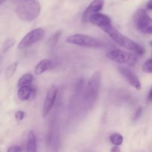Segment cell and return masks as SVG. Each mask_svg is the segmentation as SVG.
<instances>
[{"label":"cell","mask_w":152,"mask_h":152,"mask_svg":"<svg viewBox=\"0 0 152 152\" xmlns=\"http://www.w3.org/2000/svg\"><path fill=\"white\" fill-rule=\"evenodd\" d=\"M101 29L106 33L115 42L120 45L122 47L131 50L136 53L137 55H143L145 53V48L142 47L140 44L137 43L134 40L131 39L129 37H126L125 35L122 34L114 25L112 23H110L106 25L105 26L102 27Z\"/></svg>","instance_id":"cell-1"},{"label":"cell","mask_w":152,"mask_h":152,"mask_svg":"<svg viewBox=\"0 0 152 152\" xmlns=\"http://www.w3.org/2000/svg\"><path fill=\"white\" fill-rule=\"evenodd\" d=\"M41 6L37 0H20L16 8L18 17L25 22H31L40 14Z\"/></svg>","instance_id":"cell-2"},{"label":"cell","mask_w":152,"mask_h":152,"mask_svg":"<svg viewBox=\"0 0 152 152\" xmlns=\"http://www.w3.org/2000/svg\"><path fill=\"white\" fill-rule=\"evenodd\" d=\"M66 42L81 47L92 48H99L105 47V44L102 41L99 40L96 37L86 34H77L69 36L66 39Z\"/></svg>","instance_id":"cell-3"},{"label":"cell","mask_w":152,"mask_h":152,"mask_svg":"<svg viewBox=\"0 0 152 152\" xmlns=\"http://www.w3.org/2000/svg\"><path fill=\"white\" fill-rule=\"evenodd\" d=\"M101 72L100 71H95L88 82L85 97L86 100L90 105H92L96 100L99 95V86H100Z\"/></svg>","instance_id":"cell-4"},{"label":"cell","mask_w":152,"mask_h":152,"mask_svg":"<svg viewBox=\"0 0 152 152\" xmlns=\"http://www.w3.org/2000/svg\"><path fill=\"white\" fill-rule=\"evenodd\" d=\"M106 57L110 60L119 64L134 65L137 62V55L134 53H128L121 50H112L106 53Z\"/></svg>","instance_id":"cell-5"},{"label":"cell","mask_w":152,"mask_h":152,"mask_svg":"<svg viewBox=\"0 0 152 152\" xmlns=\"http://www.w3.org/2000/svg\"><path fill=\"white\" fill-rule=\"evenodd\" d=\"M45 34V32L42 28H36V29L32 30L29 33H28L19 42V45H18V49L22 50V49L31 47L33 45L36 44L40 40L42 39Z\"/></svg>","instance_id":"cell-6"},{"label":"cell","mask_w":152,"mask_h":152,"mask_svg":"<svg viewBox=\"0 0 152 152\" xmlns=\"http://www.w3.org/2000/svg\"><path fill=\"white\" fill-rule=\"evenodd\" d=\"M136 27L141 33L152 35V19L144 10H140L135 19Z\"/></svg>","instance_id":"cell-7"},{"label":"cell","mask_w":152,"mask_h":152,"mask_svg":"<svg viewBox=\"0 0 152 152\" xmlns=\"http://www.w3.org/2000/svg\"><path fill=\"white\" fill-rule=\"evenodd\" d=\"M58 94V88L55 86H52L48 91L46 94L45 98L44 105H43L42 114L43 117L45 118L48 114L50 113V110L53 108L54 105L55 100H56V96Z\"/></svg>","instance_id":"cell-8"},{"label":"cell","mask_w":152,"mask_h":152,"mask_svg":"<svg viewBox=\"0 0 152 152\" xmlns=\"http://www.w3.org/2000/svg\"><path fill=\"white\" fill-rule=\"evenodd\" d=\"M119 71L121 73L122 75L126 78L128 83L131 86H133L135 89L138 91H140L142 89V84L140 83V80L134 73H133L126 67H119Z\"/></svg>","instance_id":"cell-9"},{"label":"cell","mask_w":152,"mask_h":152,"mask_svg":"<svg viewBox=\"0 0 152 152\" xmlns=\"http://www.w3.org/2000/svg\"><path fill=\"white\" fill-rule=\"evenodd\" d=\"M104 0H93L86 8V11L83 14V20L84 22H88L89 18L94 14L98 13L102 9L104 5Z\"/></svg>","instance_id":"cell-10"},{"label":"cell","mask_w":152,"mask_h":152,"mask_svg":"<svg viewBox=\"0 0 152 152\" xmlns=\"http://www.w3.org/2000/svg\"><path fill=\"white\" fill-rule=\"evenodd\" d=\"M89 22L92 25L98 27L99 28H102V27L105 26L108 24L111 23V20L109 16L107 15L102 14V13H98L96 14H94L89 18Z\"/></svg>","instance_id":"cell-11"},{"label":"cell","mask_w":152,"mask_h":152,"mask_svg":"<svg viewBox=\"0 0 152 152\" xmlns=\"http://www.w3.org/2000/svg\"><path fill=\"white\" fill-rule=\"evenodd\" d=\"M53 61L50 60V59H42L36 65L34 73L36 75H41L48 70L50 69L53 66Z\"/></svg>","instance_id":"cell-12"},{"label":"cell","mask_w":152,"mask_h":152,"mask_svg":"<svg viewBox=\"0 0 152 152\" xmlns=\"http://www.w3.org/2000/svg\"><path fill=\"white\" fill-rule=\"evenodd\" d=\"M34 92V88L31 86H25L19 87L17 91V96L21 101L28 100Z\"/></svg>","instance_id":"cell-13"},{"label":"cell","mask_w":152,"mask_h":152,"mask_svg":"<svg viewBox=\"0 0 152 152\" xmlns=\"http://www.w3.org/2000/svg\"><path fill=\"white\" fill-rule=\"evenodd\" d=\"M26 152H37V139H36L35 133L33 131H30L28 134Z\"/></svg>","instance_id":"cell-14"},{"label":"cell","mask_w":152,"mask_h":152,"mask_svg":"<svg viewBox=\"0 0 152 152\" xmlns=\"http://www.w3.org/2000/svg\"><path fill=\"white\" fill-rule=\"evenodd\" d=\"M33 80H34V76L31 74L27 73V74H23V75L19 78V80H18L17 87L19 88L25 86H31Z\"/></svg>","instance_id":"cell-15"},{"label":"cell","mask_w":152,"mask_h":152,"mask_svg":"<svg viewBox=\"0 0 152 152\" xmlns=\"http://www.w3.org/2000/svg\"><path fill=\"white\" fill-rule=\"evenodd\" d=\"M18 62H14L13 63L10 64L8 67L5 69L4 71V78L6 80H10V78H12L13 75H14L15 72H16V69L18 68Z\"/></svg>","instance_id":"cell-16"},{"label":"cell","mask_w":152,"mask_h":152,"mask_svg":"<svg viewBox=\"0 0 152 152\" xmlns=\"http://www.w3.org/2000/svg\"><path fill=\"white\" fill-rule=\"evenodd\" d=\"M110 141L115 146H120L123 142V137L120 134H114L110 137Z\"/></svg>","instance_id":"cell-17"},{"label":"cell","mask_w":152,"mask_h":152,"mask_svg":"<svg viewBox=\"0 0 152 152\" xmlns=\"http://www.w3.org/2000/svg\"><path fill=\"white\" fill-rule=\"evenodd\" d=\"M15 44V39L12 38H9L7 39H6L2 45V52L3 53H6L7 51H8Z\"/></svg>","instance_id":"cell-18"},{"label":"cell","mask_w":152,"mask_h":152,"mask_svg":"<svg viewBox=\"0 0 152 152\" xmlns=\"http://www.w3.org/2000/svg\"><path fill=\"white\" fill-rule=\"evenodd\" d=\"M142 70L143 72L148 73V74H152V58L147 59L143 65H142Z\"/></svg>","instance_id":"cell-19"},{"label":"cell","mask_w":152,"mask_h":152,"mask_svg":"<svg viewBox=\"0 0 152 152\" xmlns=\"http://www.w3.org/2000/svg\"><path fill=\"white\" fill-rule=\"evenodd\" d=\"M61 35H62V31H57V32H56L53 36H52L51 38H50V40H49V42L51 43V45L56 44V43L58 42V40H59V37H60Z\"/></svg>","instance_id":"cell-20"},{"label":"cell","mask_w":152,"mask_h":152,"mask_svg":"<svg viewBox=\"0 0 152 152\" xmlns=\"http://www.w3.org/2000/svg\"><path fill=\"white\" fill-rule=\"evenodd\" d=\"M25 117V112L22 111H17L15 113V118L18 122L22 121Z\"/></svg>","instance_id":"cell-21"},{"label":"cell","mask_w":152,"mask_h":152,"mask_svg":"<svg viewBox=\"0 0 152 152\" xmlns=\"http://www.w3.org/2000/svg\"><path fill=\"white\" fill-rule=\"evenodd\" d=\"M22 151V148L19 145H13L10 146V148L7 149V152H21Z\"/></svg>","instance_id":"cell-22"},{"label":"cell","mask_w":152,"mask_h":152,"mask_svg":"<svg viewBox=\"0 0 152 152\" xmlns=\"http://www.w3.org/2000/svg\"><path fill=\"white\" fill-rule=\"evenodd\" d=\"M142 113V108L140 107V108L137 109V111H136V113H135L134 119V120H137V119H139Z\"/></svg>","instance_id":"cell-23"},{"label":"cell","mask_w":152,"mask_h":152,"mask_svg":"<svg viewBox=\"0 0 152 152\" xmlns=\"http://www.w3.org/2000/svg\"><path fill=\"white\" fill-rule=\"evenodd\" d=\"M111 152H121V151H120V148H119V146H115L114 145V147L111 148Z\"/></svg>","instance_id":"cell-24"},{"label":"cell","mask_w":152,"mask_h":152,"mask_svg":"<svg viewBox=\"0 0 152 152\" xmlns=\"http://www.w3.org/2000/svg\"><path fill=\"white\" fill-rule=\"evenodd\" d=\"M146 7L148 10H152V0H149L146 4Z\"/></svg>","instance_id":"cell-25"},{"label":"cell","mask_w":152,"mask_h":152,"mask_svg":"<svg viewBox=\"0 0 152 152\" xmlns=\"http://www.w3.org/2000/svg\"><path fill=\"white\" fill-rule=\"evenodd\" d=\"M147 99H148V101H149V102H152V88H151V91H149V93H148V98H147Z\"/></svg>","instance_id":"cell-26"},{"label":"cell","mask_w":152,"mask_h":152,"mask_svg":"<svg viewBox=\"0 0 152 152\" xmlns=\"http://www.w3.org/2000/svg\"><path fill=\"white\" fill-rule=\"evenodd\" d=\"M6 1H7V0H0V5H1V4H2L3 3Z\"/></svg>","instance_id":"cell-27"},{"label":"cell","mask_w":152,"mask_h":152,"mask_svg":"<svg viewBox=\"0 0 152 152\" xmlns=\"http://www.w3.org/2000/svg\"><path fill=\"white\" fill-rule=\"evenodd\" d=\"M149 44H150V45H151V47H152V41L150 42V43H149Z\"/></svg>","instance_id":"cell-28"},{"label":"cell","mask_w":152,"mask_h":152,"mask_svg":"<svg viewBox=\"0 0 152 152\" xmlns=\"http://www.w3.org/2000/svg\"><path fill=\"white\" fill-rule=\"evenodd\" d=\"M151 58H152V52H151Z\"/></svg>","instance_id":"cell-29"}]
</instances>
